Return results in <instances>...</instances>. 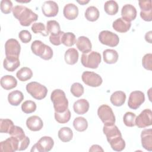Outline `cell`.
Returning <instances> with one entry per match:
<instances>
[{"label":"cell","instance_id":"6da1fadb","mask_svg":"<svg viewBox=\"0 0 152 152\" xmlns=\"http://www.w3.org/2000/svg\"><path fill=\"white\" fill-rule=\"evenodd\" d=\"M12 11L14 16L23 26H28L38 18V15L36 13L25 6L17 5Z\"/></svg>","mask_w":152,"mask_h":152},{"label":"cell","instance_id":"7a4b0ae2","mask_svg":"<svg viewBox=\"0 0 152 152\" xmlns=\"http://www.w3.org/2000/svg\"><path fill=\"white\" fill-rule=\"evenodd\" d=\"M55 112H64L68 107V101L64 91L61 89L54 90L50 96Z\"/></svg>","mask_w":152,"mask_h":152},{"label":"cell","instance_id":"3957f363","mask_svg":"<svg viewBox=\"0 0 152 152\" xmlns=\"http://www.w3.org/2000/svg\"><path fill=\"white\" fill-rule=\"evenodd\" d=\"M31 49L34 54L45 60H49L53 56V50L51 48L40 40H34L31 43Z\"/></svg>","mask_w":152,"mask_h":152},{"label":"cell","instance_id":"277c9868","mask_svg":"<svg viewBox=\"0 0 152 152\" xmlns=\"http://www.w3.org/2000/svg\"><path fill=\"white\" fill-rule=\"evenodd\" d=\"M81 62L84 66L95 69L101 62V55L99 53L91 50L83 53L81 55Z\"/></svg>","mask_w":152,"mask_h":152},{"label":"cell","instance_id":"5b68a950","mask_svg":"<svg viewBox=\"0 0 152 152\" xmlns=\"http://www.w3.org/2000/svg\"><path fill=\"white\" fill-rule=\"evenodd\" d=\"M26 90L33 98L37 100L44 99L48 93L47 88L36 81L28 83L26 86Z\"/></svg>","mask_w":152,"mask_h":152},{"label":"cell","instance_id":"8992f818","mask_svg":"<svg viewBox=\"0 0 152 152\" xmlns=\"http://www.w3.org/2000/svg\"><path fill=\"white\" fill-rule=\"evenodd\" d=\"M97 115L104 125H110L115 124V116L110 106L106 104L101 105L97 110Z\"/></svg>","mask_w":152,"mask_h":152},{"label":"cell","instance_id":"52a82bcc","mask_svg":"<svg viewBox=\"0 0 152 152\" xmlns=\"http://www.w3.org/2000/svg\"><path fill=\"white\" fill-rule=\"evenodd\" d=\"M99 39L102 44L110 47L116 46L119 42L118 35L108 30L102 31L99 34Z\"/></svg>","mask_w":152,"mask_h":152},{"label":"cell","instance_id":"ba28073f","mask_svg":"<svg viewBox=\"0 0 152 152\" xmlns=\"http://www.w3.org/2000/svg\"><path fill=\"white\" fill-rule=\"evenodd\" d=\"M54 141L50 137L45 136L42 137L37 143L31 148V151L47 152L49 151L53 147Z\"/></svg>","mask_w":152,"mask_h":152},{"label":"cell","instance_id":"9c48e42d","mask_svg":"<svg viewBox=\"0 0 152 152\" xmlns=\"http://www.w3.org/2000/svg\"><path fill=\"white\" fill-rule=\"evenodd\" d=\"M81 78L84 84L93 87L100 86L103 81L102 77L99 74L91 71L84 72Z\"/></svg>","mask_w":152,"mask_h":152},{"label":"cell","instance_id":"30bf717a","mask_svg":"<svg viewBox=\"0 0 152 152\" xmlns=\"http://www.w3.org/2000/svg\"><path fill=\"white\" fill-rule=\"evenodd\" d=\"M5 49L7 57L18 58L21 50V46L16 39H10L5 44Z\"/></svg>","mask_w":152,"mask_h":152},{"label":"cell","instance_id":"8fae6325","mask_svg":"<svg viewBox=\"0 0 152 152\" xmlns=\"http://www.w3.org/2000/svg\"><path fill=\"white\" fill-rule=\"evenodd\" d=\"M152 112L150 109H147L142 110L141 113L135 118V125L140 128H144L149 126L152 124Z\"/></svg>","mask_w":152,"mask_h":152},{"label":"cell","instance_id":"7c38bea8","mask_svg":"<svg viewBox=\"0 0 152 152\" xmlns=\"http://www.w3.org/2000/svg\"><path fill=\"white\" fill-rule=\"evenodd\" d=\"M145 100V96L141 91H134L129 96L128 105L132 109H137Z\"/></svg>","mask_w":152,"mask_h":152},{"label":"cell","instance_id":"4fadbf2b","mask_svg":"<svg viewBox=\"0 0 152 152\" xmlns=\"http://www.w3.org/2000/svg\"><path fill=\"white\" fill-rule=\"evenodd\" d=\"M18 140L11 136L0 143V149L2 152H14L18 149Z\"/></svg>","mask_w":152,"mask_h":152},{"label":"cell","instance_id":"5bb4252c","mask_svg":"<svg viewBox=\"0 0 152 152\" xmlns=\"http://www.w3.org/2000/svg\"><path fill=\"white\" fill-rule=\"evenodd\" d=\"M139 6L141 8V18L146 21H151L152 20L151 1L150 0L139 1Z\"/></svg>","mask_w":152,"mask_h":152},{"label":"cell","instance_id":"9a60e30c","mask_svg":"<svg viewBox=\"0 0 152 152\" xmlns=\"http://www.w3.org/2000/svg\"><path fill=\"white\" fill-rule=\"evenodd\" d=\"M42 10L43 14L46 17H55L58 13L59 7L55 1H47L43 4L42 6Z\"/></svg>","mask_w":152,"mask_h":152},{"label":"cell","instance_id":"2e32d148","mask_svg":"<svg viewBox=\"0 0 152 152\" xmlns=\"http://www.w3.org/2000/svg\"><path fill=\"white\" fill-rule=\"evenodd\" d=\"M121 15L124 20L131 22L137 17L136 8L131 4H126L122 8Z\"/></svg>","mask_w":152,"mask_h":152},{"label":"cell","instance_id":"e0dca14e","mask_svg":"<svg viewBox=\"0 0 152 152\" xmlns=\"http://www.w3.org/2000/svg\"><path fill=\"white\" fill-rule=\"evenodd\" d=\"M141 144L144 148L148 151L152 150V130L151 129H145L141 134Z\"/></svg>","mask_w":152,"mask_h":152},{"label":"cell","instance_id":"ac0fdd59","mask_svg":"<svg viewBox=\"0 0 152 152\" xmlns=\"http://www.w3.org/2000/svg\"><path fill=\"white\" fill-rule=\"evenodd\" d=\"M27 128L32 131H38L40 130L43 126L42 120L38 116H31L26 121Z\"/></svg>","mask_w":152,"mask_h":152},{"label":"cell","instance_id":"d6986e66","mask_svg":"<svg viewBox=\"0 0 152 152\" xmlns=\"http://www.w3.org/2000/svg\"><path fill=\"white\" fill-rule=\"evenodd\" d=\"M64 17L69 20L75 19L78 15V8L74 4H68L65 5L63 10Z\"/></svg>","mask_w":152,"mask_h":152},{"label":"cell","instance_id":"ffe728a7","mask_svg":"<svg viewBox=\"0 0 152 152\" xmlns=\"http://www.w3.org/2000/svg\"><path fill=\"white\" fill-rule=\"evenodd\" d=\"M131 26V22L119 18L113 21L112 27L115 30L120 33H125L128 31Z\"/></svg>","mask_w":152,"mask_h":152},{"label":"cell","instance_id":"44dd1931","mask_svg":"<svg viewBox=\"0 0 152 152\" xmlns=\"http://www.w3.org/2000/svg\"><path fill=\"white\" fill-rule=\"evenodd\" d=\"M76 46L78 50L83 53L91 51L92 47L90 39L86 36H80L76 42Z\"/></svg>","mask_w":152,"mask_h":152},{"label":"cell","instance_id":"7402d4cb","mask_svg":"<svg viewBox=\"0 0 152 152\" xmlns=\"http://www.w3.org/2000/svg\"><path fill=\"white\" fill-rule=\"evenodd\" d=\"M103 131L106 136L107 141L116 137L122 136L121 131L115 124L110 125H104Z\"/></svg>","mask_w":152,"mask_h":152},{"label":"cell","instance_id":"603a6c76","mask_svg":"<svg viewBox=\"0 0 152 152\" xmlns=\"http://www.w3.org/2000/svg\"><path fill=\"white\" fill-rule=\"evenodd\" d=\"M89 106L88 102L84 99H81L77 100L74 103L73 109L77 114L83 115L88 110Z\"/></svg>","mask_w":152,"mask_h":152},{"label":"cell","instance_id":"cb8c5ba5","mask_svg":"<svg viewBox=\"0 0 152 152\" xmlns=\"http://www.w3.org/2000/svg\"><path fill=\"white\" fill-rule=\"evenodd\" d=\"M20 65L18 58L7 57L4 59L3 65L4 68L8 71H14Z\"/></svg>","mask_w":152,"mask_h":152},{"label":"cell","instance_id":"d4e9b609","mask_svg":"<svg viewBox=\"0 0 152 152\" xmlns=\"http://www.w3.org/2000/svg\"><path fill=\"white\" fill-rule=\"evenodd\" d=\"M17 81L12 75H6L1 78V85L5 90H11L16 87Z\"/></svg>","mask_w":152,"mask_h":152},{"label":"cell","instance_id":"484cf974","mask_svg":"<svg viewBox=\"0 0 152 152\" xmlns=\"http://www.w3.org/2000/svg\"><path fill=\"white\" fill-rule=\"evenodd\" d=\"M24 99L23 93L19 90H14L8 94V100L10 104L12 106H18Z\"/></svg>","mask_w":152,"mask_h":152},{"label":"cell","instance_id":"4316f807","mask_svg":"<svg viewBox=\"0 0 152 152\" xmlns=\"http://www.w3.org/2000/svg\"><path fill=\"white\" fill-rule=\"evenodd\" d=\"M111 103L115 106L123 105L126 100V94L124 91H117L114 92L110 98Z\"/></svg>","mask_w":152,"mask_h":152},{"label":"cell","instance_id":"83f0119b","mask_svg":"<svg viewBox=\"0 0 152 152\" xmlns=\"http://www.w3.org/2000/svg\"><path fill=\"white\" fill-rule=\"evenodd\" d=\"M65 61L69 65H74L78 59V52L74 48L68 49L65 53Z\"/></svg>","mask_w":152,"mask_h":152},{"label":"cell","instance_id":"f1b7e54d","mask_svg":"<svg viewBox=\"0 0 152 152\" xmlns=\"http://www.w3.org/2000/svg\"><path fill=\"white\" fill-rule=\"evenodd\" d=\"M104 61L109 64H115L118 59V53L114 49H106L103 52Z\"/></svg>","mask_w":152,"mask_h":152},{"label":"cell","instance_id":"f546056e","mask_svg":"<svg viewBox=\"0 0 152 152\" xmlns=\"http://www.w3.org/2000/svg\"><path fill=\"white\" fill-rule=\"evenodd\" d=\"M112 148L116 151H121L125 147V142L122 139V136L116 137L108 141Z\"/></svg>","mask_w":152,"mask_h":152},{"label":"cell","instance_id":"4dcf8cb0","mask_svg":"<svg viewBox=\"0 0 152 152\" xmlns=\"http://www.w3.org/2000/svg\"><path fill=\"white\" fill-rule=\"evenodd\" d=\"M73 137L72 131L69 127L61 128L58 131V137L62 142H68Z\"/></svg>","mask_w":152,"mask_h":152},{"label":"cell","instance_id":"1f68e13d","mask_svg":"<svg viewBox=\"0 0 152 152\" xmlns=\"http://www.w3.org/2000/svg\"><path fill=\"white\" fill-rule=\"evenodd\" d=\"M17 78L21 81H26L30 80L33 76L32 71L28 67H23L16 74Z\"/></svg>","mask_w":152,"mask_h":152},{"label":"cell","instance_id":"d6a6232c","mask_svg":"<svg viewBox=\"0 0 152 152\" xmlns=\"http://www.w3.org/2000/svg\"><path fill=\"white\" fill-rule=\"evenodd\" d=\"M85 17L90 21H96L99 17V10L94 6L88 7L85 12Z\"/></svg>","mask_w":152,"mask_h":152},{"label":"cell","instance_id":"836d02e7","mask_svg":"<svg viewBox=\"0 0 152 152\" xmlns=\"http://www.w3.org/2000/svg\"><path fill=\"white\" fill-rule=\"evenodd\" d=\"M73 126L77 131L83 132L87 128L88 122L84 118L77 117L73 121Z\"/></svg>","mask_w":152,"mask_h":152},{"label":"cell","instance_id":"e575fe53","mask_svg":"<svg viewBox=\"0 0 152 152\" xmlns=\"http://www.w3.org/2000/svg\"><path fill=\"white\" fill-rule=\"evenodd\" d=\"M46 30L52 36L57 35L61 31L59 24L55 20H49L47 22Z\"/></svg>","mask_w":152,"mask_h":152},{"label":"cell","instance_id":"d590c367","mask_svg":"<svg viewBox=\"0 0 152 152\" xmlns=\"http://www.w3.org/2000/svg\"><path fill=\"white\" fill-rule=\"evenodd\" d=\"M104 9L107 14L110 15H115L118 11V5L115 1H107L104 5Z\"/></svg>","mask_w":152,"mask_h":152},{"label":"cell","instance_id":"8d00e7d4","mask_svg":"<svg viewBox=\"0 0 152 152\" xmlns=\"http://www.w3.org/2000/svg\"><path fill=\"white\" fill-rule=\"evenodd\" d=\"M14 126L13 122L9 119H0V132L2 133L10 134Z\"/></svg>","mask_w":152,"mask_h":152},{"label":"cell","instance_id":"74e56055","mask_svg":"<svg viewBox=\"0 0 152 152\" xmlns=\"http://www.w3.org/2000/svg\"><path fill=\"white\" fill-rule=\"evenodd\" d=\"M71 112L70 110L67 109L64 112H55V120L60 124H65L68 122L71 118Z\"/></svg>","mask_w":152,"mask_h":152},{"label":"cell","instance_id":"f35d334b","mask_svg":"<svg viewBox=\"0 0 152 152\" xmlns=\"http://www.w3.org/2000/svg\"><path fill=\"white\" fill-rule=\"evenodd\" d=\"M76 42L75 36L74 33L71 32L64 33L61 40V43L63 45L66 46L70 47L73 46L76 43Z\"/></svg>","mask_w":152,"mask_h":152},{"label":"cell","instance_id":"ab89813d","mask_svg":"<svg viewBox=\"0 0 152 152\" xmlns=\"http://www.w3.org/2000/svg\"><path fill=\"white\" fill-rule=\"evenodd\" d=\"M31 28L34 33H40L43 36H47L49 34L48 31L45 28V26L42 23H33Z\"/></svg>","mask_w":152,"mask_h":152},{"label":"cell","instance_id":"60d3db41","mask_svg":"<svg viewBox=\"0 0 152 152\" xmlns=\"http://www.w3.org/2000/svg\"><path fill=\"white\" fill-rule=\"evenodd\" d=\"M135 118L136 115L134 113L131 112H127L124 115V123L127 126L132 127L135 125Z\"/></svg>","mask_w":152,"mask_h":152},{"label":"cell","instance_id":"b9f144b4","mask_svg":"<svg viewBox=\"0 0 152 152\" xmlns=\"http://www.w3.org/2000/svg\"><path fill=\"white\" fill-rule=\"evenodd\" d=\"M22 111L26 113H31L36 109V103L31 100H26L21 105Z\"/></svg>","mask_w":152,"mask_h":152},{"label":"cell","instance_id":"7bdbcfd3","mask_svg":"<svg viewBox=\"0 0 152 152\" xmlns=\"http://www.w3.org/2000/svg\"><path fill=\"white\" fill-rule=\"evenodd\" d=\"M71 92L74 96L79 97L84 93V87L80 83H75L71 86Z\"/></svg>","mask_w":152,"mask_h":152},{"label":"cell","instance_id":"ee69618b","mask_svg":"<svg viewBox=\"0 0 152 152\" xmlns=\"http://www.w3.org/2000/svg\"><path fill=\"white\" fill-rule=\"evenodd\" d=\"M1 10L4 14H9L12 10V3L10 0H2L1 1Z\"/></svg>","mask_w":152,"mask_h":152},{"label":"cell","instance_id":"f6af8a7d","mask_svg":"<svg viewBox=\"0 0 152 152\" xmlns=\"http://www.w3.org/2000/svg\"><path fill=\"white\" fill-rule=\"evenodd\" d=\"M152 54L147 53L145 54L142 59V64L144 68L147 70L151 71L152 67Z\"/></svg>","mask_w":152,"mask_h":152},{"label":"cell","instance_id":"bcb514c9","mask_svg":"<svg viewBox=\"0 0 152 152\" xmlns=\"http://www.w3.org/2000/svg\"><path fill=\"white\" fill-rule=\"evenodd\" d=\"M18 37L21 40V41L24 43H28L31 40V33L28 30H21L18 34Z\"/></svg>","mask_w":152,"mask_h":152},{"label":"cell","instance_id":"7dc6e473","mask_svg":"<svg viewBox=\"0 0 152 152\" xmlns=\"http://www.w3.org/2000/svg\"><path fill=\"white\" fill-rule=\"evenodd\" d=\"M64 33V32L61 31L57 35H55V36L50 35L49 36V40H50V43L55 46H58V45H61L62 43L61 40H62V37Z\"/></svg>","mask_w":152,"mask_h":152},{"label":"cell","instance_id":"c3c4849f","mask_svg":"<svg viewBox=\"0 0 152 152\" xmlns=\"http://www.w3.org/2000/svg\"><path fill=\"white\" fill-rule=\"evenodd\" d=\"M90 151H103V148L99 145H93L90 150Z\"/></svg>","mask_w":152,"mask_h":152},{"label":"cell","instance_id":"681fc988","mask_svg":"<svg viewBox=\"0 0 152 152\" xmlns=\"http://www.w3.org/2000/svg\"><path fill=\"white\" fill-rule=\"evenodd\" d=\"M151 31H150L147 33H146L145 35V39L147 42H148L150 43H151Z\"/></svg>","mask_w":152,"mask_h":152},{"label":"cell","instance_id":"f907efd6","mask_svg":"<svg viewBox=\"0 0 152 152\" xmlns=\"http://www.w3.org/2000/svg\"><path fill=\"white\" fill-rule=\"evenodd\" d=\"M77 2H78L79 4H80L81 5H85V4H87V3L89 2V1H77Z\"/></svg>","mask_w":152,"mask_h":152}]
</instances>
